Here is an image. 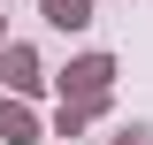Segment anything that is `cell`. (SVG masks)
Wrapping results in <instances>:
<instances>
[{"instance_id":"6da1fadb","label":"cell","mask_w":153,"mask_h":145,"mask_svg":"<svg viewBox=\"0 0 153 145\" xmlns=\"http://www.w3.org/2000/svg\"><path fill=\"white\" fill-rule=\"evenodd\" d=\"M46 23L76 31V23H92V0H46Z\"/></svg>"},{"instance_id":"7a4b0ae2","label":"cell","mask_w":153,"mask_h":145,"mask_svg":"<svg viewBox=\"0 0 153 145\" xmlns=\"http://www.w3.org/2000/svg\"><path fill=\"white\" fill-rule=\"evenodd\" d=\"M0 76H8V84H38V76H31V54H23V46H8V54H0Z\"/></svg>"},{"instance_id":"3957f363","label":"cell","mask_w":153,"mask_h":145,"mask_svg":"<svg viewBox=\"0 0 153 145\" xmlns=\"http://www.w3.org/2000/svg\"><path fill=\"white\" fill-rule=\"evenodd\" d=\"M115 145H146V130H130V138H115Z\"/></svg>"}]
</instances>
